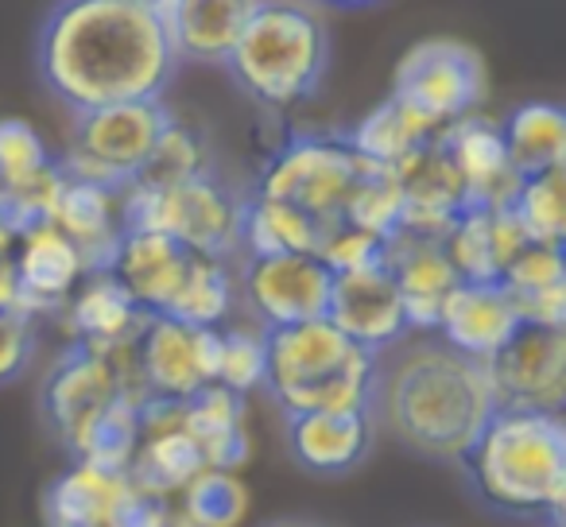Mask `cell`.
Listing matches in <instances>:
<instances>
[{
	"label": "cell",
	"instance_id": "d6986e66",
	"mask_svg": "<svg viewBox=\"0 0 566 527\" xmlns=\"http://www.w3.org/2000/svg\"><path fill=\"white\" fill-rule=\"evenodd\" d=\"M195 252L156 229H125L105 268L133 295L144 315H167Z\"/></svg>",
	"mask_w": 566,
	"mask_h": 527
},
{
	"label": "cell",
	"instance_id": "484cf974",
	"mask_svg": "<svg viewBox=\"0 0 566 527\" xmlns=\"http://www.w3.org/2000/svg\"><path fill=\"white\" fill-rule=\"evenodd\" d=\"M59 229L78 244L90 268H105L117 249L120 233H125V205H120V190L97 187V182H82L66 175L63 194L51 213Z\"/></svg>",
	"mask_w": 566,
	"mask_h": 527
},
{
	"label": "cell",
	"instance_id": "52a82bcc",
	"mask_svg": "<svg viewBox=\"0 0 566 527\" xmlns=\"http://www.w3.org/2000/svg\"><path fill=\"white\" fill-rule=\"evenodd\" d=\"M369 159L354 151V144L338 133H300L287 136L280 148L268 156L256 175L252 194L280 198V202L300 205L303 213L331 225L346 218V205L354 198L357 182L369 171Z\"/></svg>",
	"mask_w": 566,
	"mask_h": 527
},
{
	"label": "cell",
	"instance_id": "7a4b0ae2",
	"mask_svg": "<svg viewBox=\"0 0 566 527\" xmlns=\"http://www.w3.org/2000/svg\"><path fill=\"white\" fill-rule=\"evenodd\" d=\"M493 411L485 361L450 349L439 334H408L377 354L373 419L419 457L458 465Z\"/></svg>",
	"mask_w": 566,
	"mask_h": 527
},
{
	"label": "cell",
	"instance_id": "3957f363",
	"mask_svg": "<svg viewBox=\"0 0 566 527\" xmlns=\"http://www.w3.org/2000/svg\"><path fill=\"white\" fill-rule=\"evenodd\" d=\"M473 496L496 516L563 527L566 426L551 411L496 408L462 457Z\"/></svg>",
	"mask_w": 566,
	"mask_h": 527
},
{
	"label": "cell",
	"instance_id": "60d3db41",
	"mask_svg": "<svg viewBox=\"0 0 566 527\" xmlns=\"http://www.w3.org/2000/svg\"><path fill=\"white\" fill-rule=\"evenodd\" d=\"M385 241L388 236L369 233V229L354 225V221H331L323 229V241H318L315 256L338 276V272H357V268H369V264H380L385 260Z\"/></svg>",
	"mask_w": 566,
	"mask_h": 527
},
{
	"label": "cell",
	"instance_id": "cb8c5ba5",
	"mask_svg": "<svg viewBox=\"0 0 566 527\" xmlns=\"http://www.w3.org/2000/svg\"><path fill=\"white\" fill-rule=\"evenodd\" d=\"M256 0H167L164 24L179 63L221 66Z\"/></svg>",
	"mask_w": 566,
	"mask_h": 527
},
{
	"label": "cell",
	"instance_id": "8fae6325",
	"mask_svg": "<svg viewBox=\"0 0 566 527\" xmlns=\"http://www.w3.org/2000/svg\"><path fill=\"white\" fill-rule=\"evenodd\" d=\"M334 272L315 252H275V256H241L237 264V303L264 330L326 318Z\"/></svg>",
	"mask_w": 566,
	"mask_h": 527
},
{
	"label": "cell",
	"instance_id": "5b68a950",
	"mask_svg": "<svg viewBox=\"0 0 566 527\" xmlns=\"http://www.w3.org/2000/svg\"><path fill=\"white\" fill-rule=\"evenodd\" d=\"M221 66L260 109L287 113L311 102L323 86L331 66V35L311 4L256 0Z\"/></svg>",
	"mask_w": 566,
	"mask_h": 527
},
{
	"label": "cell",
	"instance_id": "1f68e13d",
	"mask_svg": "<svg viewBox=\"0 0 566 527\" xmlns=\"http://www.w3.org/2000/svg\"><path fill=\"white\" fill-rule=\"evenodd\" d=\"M233 310H237V260L195 252L167 315L182 318V323L221 330L226 323H233Z\"/></svg>",
	"mask_w": 566,
	"mask_h": 527
},
{
	"label": "cell",
	"instance_id": "ba28073f",
	"mask_svg": "<svg viewBox=\"0 0 566 527\" xmlns=\"http://www.w3.org/2000/svg\"><path fill=\"white\" fill-rule=\"evenodd\" d=\"M120 400H133L140 408L148 403L133 365V341L117 349H90L71 341V349L48 369L40 396L43 419L66 454H74L90 426Z\"/></svg>",
	"mask_w": 566,
	"mask_h": 527
},
{
	"label": "cell",
	"instance_id": "f6af8a7d",
	"mask_svg": "<svg viewBox=\"0 0 566 527\" xmlns=\"http://www.w3.org/2000/svg\"><path fill=\"white\" fill-rule=\"evenodd\" d=\"M17 233H20V225L12 221L9 205H4V198H0V260L12 256V244H17Z\"/></svg>",
	"mask_w": 566,
	"mask_h": 527
},
{
	"label": "cell",
	"instance_id": "7402d4cb",
	"mask_svg": "<svg viewBox=\"0 0 566 527\" xmlns=\"http://www.w3.org/2000/svg\"><path fill=\"white\" fill-rule=\"evenodd\" d=\"M439 140L447 148L450 164H454L458 179H462L470 205H509L520 175L512 171L496 120L470 113V117L442 128Z\"/></svg>",
	"mask_w": 566,
	"mask_h": 527
},
{
	"label": "cell",
	"instance_id": "277c9868",
	"mask_svg": "<svg viewBox=\"0 0 566 527\" xmlns=\"http://www.w3.org/2000/svg\"><path fill=\"white\" fill-rule=\"evenodd\" d=\"M377 354L349 341L331 318L264 330V392L283 415L373 411Z\"/></svg>",
	"mask_w": 566,
	"mask_h": 527
},
{
	"label": "cell",
	"instance_id": "7dc6e473",
	"mask_svg": "<svg viewBox=\"0 0 566 527\" xmlns=\"http://www.w3.org/2000/svg\"><path fill=\"white\" fill-rule=\"evenodd\" d=\"M326 9H369V4H380V0H318Z\"/></svg>",
	"mask_w": 566,
	"mask_h": 527
},
{
	"label": "cell",
	"instance_id": "d590c367",
	"mask_svg": "<svg viewBox=\"0 0 566 527\" xmlns=\"http://www.w3.org/2000/svg\"><path fill=\"white\" fill-rule=\"evenodd\" d=\"M175 504L202 527H241V519L249 516V488L241 473L202 470L175 496Z\"/></svg>",
	"mask_w": 566,
	"mask_h": 527
},
{
	"label": "cell",
	"instance_id": "4316f807",
	"mask_svg": "<svg viewBox=\"0 0 566 527\" xmlns=\"http://www.w3.org/2000/svg\"><path fill=\"white\" fill-rule=\"evenodd\" d=\"M504 292L520 310V323L532 326H566V264L563 244L527 241L509 268L501 272Z\"/></svg>",
	"mask_w": 566,
	"mask_h": 527
},
{
	"label": "cell",
	"instance_id": "8d00e7d4",
	"mask_svg": "<svg viewBox=\"0 0 566 527\" xmlns=\"http://www.w3.org/2000/svg\"><path fill=\"white\" fill-rule=\"evenodd\" d=\"M55 164L59 159L51 156L43 136L35 133L28 120H20V117L0 120V198H12V194H20V190H28Z\"/></svg>",
	"mask_w": 566,
	"mask_h": 527
},
{
	"label": "cell",
	"instance_id": "f1b7e54d",
	"mask_svg": "<svg viewBox=\"0 0 566 527\" xmlns=\"http://www.w3.org/2000/svg\"><path fill=\"white\" fill-rule=\"evenodd\" d=\"M323 229L300 205L280 198L244 194L241 210V244L237 256H275V252H315L323 241Z\"/></svg>",
	"mask_w": 566,
	"mask_h": 527
},
{
	"label": "cell",
	"instance_id": "681fc988",
	"mask_svg": "<svg viewBox=\"0 0 566 527\" xmlns=\"http://www.w3.org/2000/svg\"><path fill=\"white\" fill-rule=\"evenodd\" d=\"M272 527H315V524H272Z\"/></svg>",
	"mask_w": 566,
	"mask_h": 527
},
{
	"label": "cell",
	"instance_id": "bcb514c9",
	"mask_svg": "<svg viewBox=\"0 0 566 527\" xmlns=\"http://www.w3.org/2000/svg\"><path fill=\"white\" fill-rule=\"evenodd\" d=\"M164 527H202L198 519H190L187 512L179 508V504H171V512H167V524Z\"/></svg>",
	"mask_w": 566,
	"mask_h": 527
},
{
	"label": "cell",
	"instance_id": "b9f144b4",
	"mask_svg": "<svg viewBox=\"0 0 566 527\" xmlns=\"http://www.w3.org/2000/svg\"><path fill=\"white\" fill-rule=\"evenodd\" d=\"M35 318L24 310H0V384L20 380L35 361Z\"/></svg>",
	"mask_w": 566,
	"mask_h": 527
},
{
	"label": "cell",
	"instance_id": "74e56055",
	"mask_svg": "<svg viewBox=\"0 0 566 527\" xmlns=\"http://www.w3.org/2000/svg\"><path fill=\"white\" fill-rule=\"evenodd\" d=\"M226 392L252 396L264 388V326L226 323L218 330V380Z\"/></svg>",
	"mask_w": 566,
	"mask_h": 527
},
{
	"label": "cell",
	"instance_id": "6da1fadb",
	"mask_svg": "<svg viewBox=\"0 0 566 527\" xmlns=\"http://www.w3.org/2000/svg\"><path fill=\"white\" fill-rule=\"evenodd\" d=\"M40 78L71 113L159 102L179 74L164 12L140 0H59L35 40Z\"/></svg>",
	"mask_w": 566,
	"mask_h": 527
},
{
	"label": "cell",
	"instance_id": "4dcf8cb0",
	"mask_svg": "<svg viewBox=\"0 0 566 527\" xmlns=\"http://www.w3.org/2000/svg\"><path fill=\"white\" fill-rule=\"evenodd\" d=\"M439 133L442 128H434L431 120H423L416 109H408V105L388 94L369 117H361L349 128L346 140L354 144L357 156L369 159L373 167H388V171H392L400 159H408L416 148L431 144Z\"/></svg>",
	"mask_w": 566,
	"mask_h": 527
},
{
	"label": "cell",
	"instance_id": "f546056e",
	"mask_svg": "<svg viewBox=\"0 0 566 527\" xmlns=\"http://www.w3.org/2000/svg\"><path fill=\"white\" fill-rule=\"evenodd\" d=\"M501 136L512 171L520 179L524 175L558 171L566 164V113L555 102L516 105L501 125Z\"/></svg>",
	"mask_w": 566,
	"mask_h": 527
},
{
	"label": "cell",
	"instance_id": "9c48e42d",
	"mask_svg": "<svg viewBox=\"0 0 566 527\" xmlns=\"http://www.w3.org/2000/svg\"><path fill=\"white\" fill-rule=\"evenodd\" d=\"M167 120H171V109L164 105V97L74 113L71 144L59 164L71 179L125 190L144 171Z\"/></svg>",
	"mask_w": 566,
	"mask_h": 527
},
{
	"label": "cell",
	"instance_id": "30bf717a",
	"mask_svg": "<svg viewBox=\"0 0 566 527\" xmlns=\"http://www.w3.org/2000/svg\"><path fill=\"white\" fill-rule=\"evenodd\" d=\"M392 97L416 109L434 128L478 113L485 97V66L473 48L458 40H423L400 59Z\"/></svg>",
	"mask_w": 566,
	"mask_h": 527
},
{
	"label": "cell",
	"instance_id": "44dd1931",
	"mask_svg": "<svg viewBox=\"0 0 566 527\" xmlns=\"http://www.w3.org/2000/svg\"><path fill=\"white\" fill-rule=\"evenodd\" d=\"M516 326L520 310L512 303V295L504 292V284H496V280H489V284L462 280L450 292V299L442 303L434 334L458 354L473 357V361H489L516 334Z\"/></svg>",
	"mask_w": 566,
	"mask_h": 527
},
{
	"label": "cell",
	"instance_id": "e0dca14e",
	"mask_svg": "<svg viewBox=\"0 0 566 527\" xmlns=\"http://www.w3.org/2000/svg\"><path fill=\"white\" fill-rule=\"evenodd\" d=\"M385 268L392 272L396 287H400L408 330L434 334L442 303L462 284V276H458L454 264H450L447 249H442V236L396 229L385 241Z\"/></svg>",
	"mask_w": 566,
	"mask_h": 527
},
{
	"label": "cell",
	"instance_id": "9a60e30c",
	"mask_svg": "<svg viewBox=\"0 0 566 527\" xmlns=\"http://www.w3.org/2000/svg\"><path fill=\"white\" fill-rule=\"evenodd\" d=\"M12 268L20 284V307L32 318L59 315L74 287L86 280V272H94L78 244L55 221H35L20 229L12 244Z\"/></svg>",
	"mask_w": 566,
	"mask_h": 527
},
{
	"label": "cell",
	"instance_id": "ab89813d",
	"mask_svg": "<svg viewBox=\"0 0 566 527\" xmlns=\"http://www.w3.org/2000/svg\"><path fill=\"white\" fill-rule=\"evenodd\" d=\"M400 218H403V198L396 175L388 167H369L365 179L357 182L342 221H354V225L369 229L377 236H392L400 229Z\"/></svg>",
	"mask_w": 566,
	"mask_h": 527
},
{
	"label": "cell",
	"instance_id": "836d02e7",
	"mask_svg": "<svg viewBox=\"0 0 566 527\" xmlns=\"http://www.w3.org/2000/svg\"><path fill=\"white\" fill-rule=\"evenodd\" d=\"M206 171H213V156H210V144H206L202 128L182 125V120L171 117L164 133H159L144 171L136 175L128 187H171V182H187Z\"/></svg>",
	"mask_w": 566,
	"mask_h": 527
},
{
	"label": "cell",
	"instance_id": "83f0119b",
	"mask_svg": "<svg viewBox=\"0 0 566 527\" xmlns=\"http://www.w3.org/2000/svg\"><path fill=\"white\" fill-rule=\"evenodd\" d=\"M125 485L128 477L120 470L71 462V470L59 473L43 493V519L48 527H105Z\"/></svg>",
	"mask_w": 566,
	"mask_h": 527
},
{
	"label": "cell",
	"instance_id": "ffe728a7",
	"mask_svg": "<svg viewBox=\"0 0 566 527\" xmlns=\"http://www.w3.org/2000/svg\"><path fill=\"white\" fill-rule=\"evenodd\" d=\"M439 136L392 167L396 182H400V198H403L400 229L427 233V236H442L450 229V221L470 205L462 179H458L454 164H450Z\"/></svg>",
	"mask_w": 566,
	"mask_h": 527
},
{
	"label": "cell",
	"instance_id": "e575fe53",
	"mask_svg": "<svg viewBox=\"0 0 566 527\" xmlns=\"http://www.w3.org/2000/svg\"><path fill=\"white\" fill-rule=\"evenodd\" d=\"M509 210L524 225L532 241L543 244H563L566 236V171H543L524 175L509 198Z\"/></svg>",
	"mask_w": 566,
	"mask_h": 527
},
{
	"label": "cell",
	"instance_id": "8992f818",
	"mask_svg": "<svg viewBox=\"0 0 566 527\" xmlns=\"http://www.w3.org/2000/svg\"><path fill=\"white\" fill-rule=\"evenodd\" d=\"M120 205L125 229H156L190 252L237 260L244 194H237L218 171L171 187H125Z\"/></svg>",
	"mask_w": 566,
	"mask_h": 527
},
{
	"label": "cell",
	"instance_id": "7bdbcfd3",
	"mask_svg": "<svg viewBox=\"0 0 566 527\" xmlns=\"http://www.w3.org/2000/svg\"><path fill=\"white\" fill-rule=\"evenodd\" d=\"M167 512H171V500H159V496L144 493V488H136L133 481H128L120 500L113 504L109 524L105 527H164Z\"/></svg>",
	"mask_w": 566,
	"mask_h": 527
},
{
	"label": "cell",
	"instance_id": "2e32d148",
	"mask_svg": "<svg viewBox=\"0 0 566 527\" xmlns=\"http://www.w3.org/2000/svg\"><path fill=\"white\" fill-rule=\"evenodd\" d=\"M206 470L202 454H198L195 439L187 434L179 419V403L148 400L140 408V439L128 457L125 477L136 488L159 496V500H171Z\"/></svg>",
	"mask_w": 566,
	"mask_h": 527
},
{
	"label": "cell",
	"instance_id": "7c38bea8",
	"mask_svg": "<svg viewBox=\"0 0 566 527\" xmlns=\"http://www.w3.org/2000/svg\"><path fill=\"white\" fill-rule=\"evenodd\" d=\"M133 365L148 400L182 403L218 380V330L148 315L133 338Z\"/></svg>",
	"mask_w": 566,
	"mask_h": 527
},
{
	"label": "cell",
	"instance_id": "d4e9b609",
	"mask_svg": "<svg viewBox=\"0 0 566 527\" xmlns=\"http://www.w3.org/2000/svg\"><path fill=\"white\" fill-rule=\"evenodd\" d=\"M179 419L190 439H195L206 470L241 473V465L252 454L249 426H244V396L210 384L179 403Z\"/></svg>",
	"mask_w": 566,
	"mask_h": 527
},
{
	"label": "cell",
	"instance_id": "c3c4849f",
	"mask_svg": "<svg viewBox=\"0 0 566 527\" xmlns=\"http://www.w3.org/2000/svg\"><path fill=\"white\" fill-rule=\"evenodd\" d=\"M140 4H151V9H164L167 0H140Z\"/></svg>",
	"mask_w": 566,
	"mask_h": 527
},
{
	"label": "cell",
	"instance_id": "4fadbf2b",
	"mask_svg": "<svg viewBox=\"0 0 566 527\" xmlns=\"http://www.w3.org/2000/svg\"><path fill=\"white\" fill-rule=\"evenodd\" d=\"M496 408L551 411L566 403V326L520 323L516 334L485 361Z\"/></svg>",
	"mask_w": 566,
	"mask_h": 527
},
{
	"label": "cell",
	"instance_id": "5bb4252c",
	"mask_svg": "<svg viewBox=\"0 0 566 527\" xmlns=\"http://www.w3.org/2000/svg\"><path fill=\"white\" fill-rule=\"evenodd\" d=\"M326 318L369 354H385L411 334L400 287H396L392 272L385 268V260L357 272H338L331 284Z\"/></svg>",
	"mask_w": 566,
	"mask_h": 527
},
{
	"label": "cell",
	"instance_id": "ee69618b",
	"mask_svg": "<svg viewBox=\"0 0 566 527\" xmlns=\"http://www.w3.org/2000/svg\"><path fill=\"white\" fill-rule=\"evenodd\" d=\"M0 310H24L20 307V284H17V268H12V256L0 260Z\"/></svg>",
	"mask_w": 566,
	"mask_h": 527
},
{
	"label": "cell",
	"instance_id": "603a6c76",
	"mask_svg": "<svg viewBox=\"0 0 566 527\" xmlns=\"http://www.w3.org/2000/svg\"><path fill=\"white\" fill-rule=\"evenodd\" d=\"M66 334H71L74 346H90V349H117L140 334L144 326V310L133 303V295L117 284L109 268H94L86 272L78 287L71 292V299L59 310Z\"/></svg>",
	"mask_w": 566,
	"mask_h": 527
},
{
	"label": "cell",
	"instance_id": "ac0fdd59",
	"mask_svg": "<svg viewBox=\"0 0 566 527\" xmlns=\"http://www.w3.org/2000/svg\"><path fill=\"white\" fill-rule=\"evenodd\" d=\"M373 411H303L287 415V450L307 473L346 477L377 446Z\"/></svg>",
	"mask_w": 566,
	"mask_h": 527
},
{
	"label": "cell",
	"instance_id": "f35d334b",
	"mask_svg": "<svg viewBox=\"0 0 566 527\" xmlns=\"http://www.w3.org/2000/svg\"><path fill=\"white\" fill-rule=\"evenodd\" d=\"M136 439H140V403L120 400L117 408H109L94 426L86 431V439L74 450V462H94L105 465V470H128V457L136 450Z\"/></svg>",
	"mask_w": 566,
	"mask_h": 527
},
{
	"label": "cell",
	"instance_id": "d6a6232c",
	"mask_svg": "<svg viewBox=\"0 0 566 527\" xmlns=\"http://www.w3.org/2000/svg\"><path fill=\"white\" fill-rule=\"evenodd\" d=\"M493 210L496 205H465L450 229L442 233L450 264L470 284H489L501 280V256H496V233H493Z\"/></svg>",
	"mask_w": 566,
	"mask_h": 527
}]
</instances>
